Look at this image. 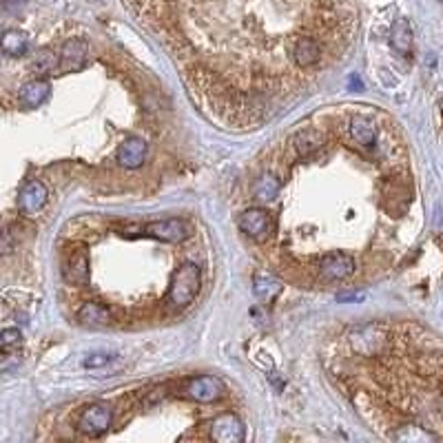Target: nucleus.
<instances>
[{
	"mask_svg": "<svg viewBox=\"0 0 443 443\" xmlns=\"http://www.w3.org/2000/svg\"><path fill=\"white\" fill-rule=\"evenodd\" d=\"M202 284V271L197 264H182L169 284L167 304L171 311H182L195 300Z\"/></svg>",
	"mask_w": 443,
	"mask_h": 443,
	"instance_id": "1",
	"label": "nucleus"
},
{
	"mask_svg": "<svg viewBox=\"0 0 443 443\" xmlns=\"http://www.w3.org/2000/svg\"><path fill=\"white\" fill-rule=\"evenodd\" d=\"M346 342H348L350 350L361 357H374L388 350L390 346V335L386 326L381 324H361L355 326L346 333Z\"/></svg>",
	"mask_w": 443,
	"mask_h": 443,
	"instance_id": "2",
	"label": "nucleus"
},
{
	"mask_svg": "<svg viewBox=\"0 0 443 443\" xmlns=\"http://www.w3.org/2000/svg\"><path fill=\"white\" fill-rule=\"evenodd\" d=\"M326 53V40H320L315 34H300L293 38L288 47V62L297 71H315L320 69Z\"/></svg>",
	"mask_w": 443,
	"mask_h": 443,
	"instance_id": "3",
	"label": "nucleus"
},
{
	"mask_svg": "<svg viewBox=\"0 0 443 443\" xmlns=\"http://www.w3.org/2000/svg\"><path fill=\"white\" fill-rule=\"evenodd\" d=\"M113 423V410L107 403H91L78 417V432L84 437H102Z\"/></svg>",
	"mask_w": 443,
	"mask_h": 443,
	"instance_id": "4",
	"label": "nucleus"
},
{
	"mask_svg": "<svg viewBox=\"0 0 443 443\" xmlns=\"http://www.w3.org/2000/svg\"><path fill=\"white\" fill-rule=\"evenodd\" d=\"M142 235L160 239V242L167 244H180L193 235V228H191L189 222L171 217V219H162V222H151L142 228Z\"/></svg>",
	"mask_w": 443,
	"mask_h": 443,
	"instance_id": "5",
	"label": "nucleus"
},
{
	"mask_svg": "<svg viewBox=\"0 0 443 443\" xmlns=\"http://www.w3.org/2000/svg\"><path fill=\"white\" fill-rule=\"evenodd\" d=\"M317 271L324 282H339L355 273V257L344 250H328L317 262Z\"/></svg>",
	"mask_w": 443,
	"mask_h": 443,
	"instance_id": "6",
	"label": "nucleus"
},
{
	"mask_svg": "<svg viewBox=\"0 0 443 443\" xmlns=\"http://www.w3.org/2000/svg\"><path fill=\"white\" fill-rule=\"evenodd\" d=\"M237 226H239V230H244L248 237L262 242V239H266L271 235V230L275 228V219L264 208H248L244 213H239Z\"/></svg>",
	"mask_w": 443,
	"mask_h": 443,
	"instance_id": "7",
	"label": "nucleus"
},
{
	"mask_svg": "<svg viewBox=\"0 0 443 443\" xmlns=\"http://www.w3.org/2000/svg\"><path fill=\"white\" fill-rule=\"evenodd\" d=\"M226 392L224 381L219 377H213V374H202V377H195L187 383L184 394L189 399H193L197 403H211L217 401L222 394Z\"/></svg>",
	"mask_w": 443,
	"mask_h": 443,
	"instance_id": "8",
	"label": "nucleus"
},
{
	"mask_svg": "<svg viewBox=\"0 0 443 443\" xmlns=\"http://www.w3.org/2000/svg\"><path fill=\"white\" fill-rule=\"evenodd\" d=\"M244 437H246L244 423L233 412H224V415L211 421V439L217 443H239L244 441Z\"/></svg>",
	"mask_w": 443,
	"mask_h": 443,
	"instance_id": "9",
	"label": "nucleus"
},
{
	"mask_svg": "<svg viewBox=\"0 0 443 443\" xmlns=\"http://www.w3.org/2000/svg\"><path fill=\"white\" fill-rule=\"evenodd\" d=\"M47 200H49V191H47L43 182L29 180L21 189V193H18V208H21L23 215L32 217V215H38L47 206Z\"/></svg>",
	"mask_w": 443,
	"mask_h": 443,
	"instance_id": "10",
	"label": "nucleus"
},
{
	"mask_svg": "<svg viewBox=\"0 0 443 443\" xmlns=\"http://www.w3.org/2000/svg\"><path fill=\"white\" fill-rule=\"evenodd\" d=\"M89 62V45L82 38H71L60 49V67L64 71H80Z\"/></svg>",
	"mask_w": 443,
	"mask_h": 443,
	"instance_id": "11",
	"label": "nucleus"
},
{
	"mask_svg": "<svg viewBox=\"0 0 443 443\" xmlns=\"http://www.w3.org/2000/svg\"><path fill=\"white\" fill-rule=\"evenodd\" d=\"M348 136L357 147L372 149L374 144H377V127H374V122L370 118H366V115H355L348 122Z\"/></svg>",
	"mask_w": 443,
	"mask_h": 443,
	"instance_id": "12",
	"label": "nucleus"
},
{
	"mask_svg": "<svg viewBox=\"0 0 443 443\" xmlns=\"http://www.w3.org/2000/svg\"><path fill=\"white\" fill-rule=\"evenodd\" d=\"M64 279L69 284L75 286H84L89 284V253L84 248L73 250L67 259V266H64Z\"/></svg>",
	"mask_w": 443,
	"mask_h": 443,
	"instance_id": "13",
	"label": "nucleus"
},
{
	"mask_svg": "<svg viewBox=\"0 0 443 443\" xmlns=\"http://www.w3.org/2000/svg\"><path fill=\"white\" fill-rule=\"evenodd\" d=\"M147 151L149 147L142 138H127L118 149V162L124 169H138L147 158Z\"/></svg>",
	"mask_w": 443,
	"mask_h": 443,
	"instance_id": "14",
	"label": "nucleus"
},
{
	"mask_svg": "<svg viewBox=\"0 0 443 443\" xmlns=\"http://www.w3.org/2000/svg\"><path fill=\"white\" fill-rule=\"evenodd\" d=\"M78 322L84 326H91V328H100V326L111 324V313L100 302H84L78 311Z\"/></svg>",
	"mask_w": 443,
	"mask_h": 443,
	"instance_id": "15",
	"label": "nucleus"
},
{
	"mask_svg": "<svg viewBox=\"0 0 443 443\" xmlns=\"http://www.w3.org/2000/svg\"><path fill=\"white\" fill-rule=\"evenodd\" d=\"M282 279H277L273 273H257L253 277V293L264 302H271L275 297L282 293Z\"/></svg>",
	"mask_w": 443,
	"mask_h": 443,
	"instance_id": "16",
	"label": "nucleus"
},
{
	"mask_svg": "<svg viewBox=\"0 0 443 443\" xmlns=\"http://www.w3.org/2000/svg\"><path fill=\"white\" fill-rule=\"evenodd\" d=\"M390 45L397 53H410L412 49V27L406 18H397L390 29Z\"/></svg>",
	"mask_w": 443,
	"mask_h": 443,
	"instance_id": "17",
	"label": "nucleus"
},
{
	"mask_svg": "<svg viewBox=\"0 0 443 443\" xmlns=\"http://www.w3.org/2000/svg\"><path fill=\"white\" fill-rule=\"evenodd\" d=\"M51 86L47 80H29L27 84H23L21 89V102L27 104V107H40V104L49 98Z\"/></svg>",
	"mask_w": 443,
	"mask_h": 443,
	"instance_id": "18",
	"label": "nucleus"
},
{
	"mask_svg": "<svg viewBox=\"0 0 443 443\" xmlns=\"http://www.w3.org/2000/svg\"><path fill=\"white\" fill-rule=\"evenodd\" d=\"M291 144H293V149H295V153L297 156H311L313 151H317L320 149V144H322V133L317 131V129H304V131H300L297 136L291 140Z\"/></svg>",
	"mask_w": 443,
	"mask_h": 443,
	"instance_id": "19",
	"label": "nucleus"
},
{
	"mask_svg": "<svg viewBox=\"0 0 443 443\" xmlns=\"http://www.w3.org/2000/svg\"><path fill=\"white\" fill-rule=\"evenodd\" d=\"M58 67H60V58H58L53 51L45 49L40 53H36V58L32 60V69L36 75H47V73H53Z\"/></svg>",
	"mask_w": 443,
	"mask_h": 443,
	"instance_id": "20",
	"label": "nucleus"
},
{
	"mask_svg": "<svg viewBox=\"0 0 443 443\" xmlns=\"http://www.w3.org/2000/svg\"><path fill=\"white\" fill-rule=\"evenodd\" d=\"M27 47H29V40L23 32H7L3 36V51L7 56H12V58L23 56L27 51Z\"/></svg>",
	"mask_w": 443,
	"mask_h": 443,
	"instance_id": "21",
	"label": "nucleus"
},
{
	"mask_svg": "<svg viewBox=\"0 0 443 443\" xmlns=\"http://www.w3.org/2000/svg\"><path fill=\"white\" fill-rule=\"evenodd\" d=\"M392 439H397V441H428V439H435V435L419 428V426H401L392 435Z\"/></svg>",
	"mask_w": 443,
	"mask_h": 443,
	"instance_id": "22",
	"label": "nucleus"
},
{
	"mask_svg": "<svg viewBox=\"0 0 443 443\" xmlns=\"http://www.w3.org/2000/svg\"><path fill=\"white\" fill-rule=\"evenodd\" d=\"M279 191V182L273 176H262L255 182V195L262 200H273Z\"/></svg>",
	"mask_w": 443,
	"mask_h": 443,
	"instance_id": "23",
	"label": "nucleus"
},
{
	"mask_svg": "<svg viewBox=\"0 0 443 443\" xmlns=\"http://www.w3.org/2000/svg\"><path fill=\"white\" fill-rule=\"evenodd\" d=\"M0 342H3L5 352L12 350L14 346L21 344V331H18V328H5V331H3V337H0Z\"/></svg>",
	"mask_w": 443,
	"mask_h": 443,
	"instance_id": "24",
	"label": "nucleus"
},
{
	"mask_svg": "<svg viewBox=\"0 0 443 443\" xmlns=\"http://www.w3.org/2000/svg\"><path fill=\"white\" fill-rule=\"evenodd\" d=\"M111 359H113V355H107V352L91 355V357L84 359V368H100V366H107Z\"/></svg>",
	"mask_w": 443,
	"mask_h": 443,
	"instance_id": "25",
	"label": "nucleus"
},
{
	"mask_svg": "<svg viewBox=\"0 0 443 443\" xmlns=\"http://www.w3.org/2000/svg\"><path fill=\"white\" fill-rule=\"evenodd\" d=\"M337 300L339 302H357V300H363L361 293H346V295H337Z\"/></svg>",
	"mask_w": 443,
	"mask_h": 443,
	"instance_id": "26",
	"label": "nucleus"
},
{
	"mask_svg": "<svg viewBox=\"0 0 443 443\" xmlns=\"http://www.w3.org/2000/svg\"><path fill=\"white\" fill-rule=\"evenodd\" d=\"M25 3V0H3V7L7 9V12H14V9H18Z\"/></svg>",
	"mask_w": 443,
	"mask_h": 443,
	"instance_id": "27",
	"label": "nucleus"
},
{
	"mask_svg": "<svg viewBox=\"0 0 443 443\" xmlns=\"http://www.w3.org/2000/svg\"><path fill=\"white\" fill-rule=\"evenodd\" d=\"M439 412H441V417H443V397L439 399Z\"/></svg>",
	"mask_w": 443,
	"mask_h": 443,
	"instance_id": "28",
	"label": "nucleus"
},
{
	"mask_svg": "<svg viewBox=\"0 0 443 443\" xmlns=\"http://www.w3.org/2000/svg\"><path fill=\"white\" fill-rule=\"evenodd\" d=\"M441 111H443V100H441Z\"/></svg>",
	"mask_w": 443,
	"mask_h": 443,
	"instance_id": "29",
	"label": "nucleus"
}]
</instances>
